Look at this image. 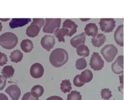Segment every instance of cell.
Returning <instances> with one entry per match:
<instances>
[{
	"instance_id": "6da1fadb",
	"label": "cell",
	"mask_w": 124,
	"mask_h": 100,
	"mask_svg": "<svg viewBox=\"0 0 124 100\" xmlns=\"http://www.w3.org/2000/svg\"><path fill=\"white\" fill-rule=\"evenodd\" d=\"M68 60V53L62 48L55 49L49 55V61L51 64L56 67H59L64 65Z\"/></svg>"
},
{
	"instance_id": "7a4b0ae2",
	"label": "cell",
	"mask_w": 124,
	"mask_h": 100,
	"mask_svg": "<svg viewBox=\"0 0 124 100\" xmlns=\"http://www.w3.org/2000/svg\"><path fill=\"white\" fill-rule=\"evenodd\" d=\"M18 42L17 36L12 32H6L0 36V45L7 50L14 48Z\"/></svg>"
},
{
	"instance_id": "3957f363",
	"label": "cell",
	"mask_w": 124,
	"mask_h": 100,
	"mask_svg": "<svg viewBox=\"0 0 124 100\" xmlns=\"http://www.w3.org/2000/svg\"><path fill=\"white\" fill-rule=\"evenodd\" d=\"M44 23L45 20L44 18H33V21L26 29V34L30 37H35L37 36Z\"/></svg>"
},
{
	"instance_id": "277c9868",
	"label": "cell",
	"mask_w": 124,
	"mask_h": 100,
	"mask_svg": "<svg viewBox=\"0 0 124 100\" xmlns=\"http://www.w3.org/2000/svg\"><path fill=\"white\" fill-rule=\"evenodd\" d=\"M101 53L107 62H111L118 53L117 48L113 44H107L101 50Z\"/></svg>"
},
{
	"instance_id": "5b68a950",
	"label": "cell",
	"mask_w": 124,
	"mask_h": 100,
	"mask_svg": "<svg viewBox=\"0 0 124 100\" xmlns=\"http://www.w3.org/2000/svg\"><path fill=\"white\" fill-rule=\"evenodd\" d=\"M45 25L43 32L45 33H52L56 28H59L61 26V18H45Z\"/></svg>"
},
{
	"instance_id": "8992f818",
	"label": "cell",
	"mask_w": 124,
	"mask_h": 100,
	"mask_svg": "<svg viewBox=\"0 0 124 100\" xmlns=\"http://www.w3.org/2000/svg\"><path fill=\"white\" fill-rule=\"evenodd\" d=\"M89 64L91 67L94 70L98 71L102 69L104 67V61L98 52H93Z\"/></svg>"
},
{
	"instance_id": "52a82bcc",
	"label": "cell",
	"mask_w": 124,
	"mask_h": 100,
	"mask_svg": "<svg viewBox=\"0 0 124 100\" xmlns=\"http://www.w3.org/2000/svg\"><path fill=\"white\" fill-rule=\"evenodd\" d=\"M116 21L113 18H101L99 24L100 29L105 33H110L113 31L115 27Z\"/></svg>"
},
{
	"instance_id": "ba28073f",
	"label": "cell",
	"mask_w": 124,
	"mask_h": 100,
	"mask_svg": "<svg viewBox=\"0 0 124 100\" xmlns=\"http://www.w3.org/2000/svg\"><path fill=\"white\" fill-rule=\"evenodd\" d=\"M55 44V37L51 35H45L41 40V45L42 47L49 51L51 49L53 48Z\"/></svg>"
},
{
	"instance_id": "9c48e42d",
	"label": "cell",
	"mask_w": 124,
	"mask_h": 100,
	"mask_svg": "<svg viewBox=\"0 0 124 100\" xmlns=\"http://www.w3.org/2000/svg\"><path fill=\"white\" fill-rule=\"evenodd\" d=\"M44 72V67L39 63L33 64L30 68V74L34 78L38 79L41 78L43 75Z\"/></svg>"
},
{
	"instance_id": "30bf717a",
	"label": "cell",
	"mask_w": 124,
	"mask_h": 100,
	"mask_svg": "<svg viewBox=\"0 0 124 100\" xmlns=\"http://www.w3.org/2000/svg\"><path fill=\"white\" fill-rule=\"evenodd\" d=\"M112 71L115 74H121L124 72V56H119L111 65Z\"/></svg>"
},
{
	"instance_id": "8fae6325",
	"label": "cell",
	"mask_w": 124,
	"mask_h": 100,
	"mask_svg": "<svg viewBox=\"0 0 124 100\" xmlns=\"http://www.w3.org/2000/svg\"><path fill=\"white\" fill-rule=\"evenodd\" d=\"M13 100H18L21 95V91L19 87L16 84L9 86L5 90Z\"/></svg>"
},
{
	"instance_id": "7c38bea8",
	"label": "cell",
	"mask_w": 124,
	"mask_h": 100,
	"mask_svg": "<svg viewBox=\"0 0 124 100\" xmlns=\"http://www.w3.org/2000/svg\"><path fill=\"white\" fill-rule=\"evenodd\" d=\"M31 19L30 18H13L9 23V26L11 28L14 29L18 27H21L31 22Z\"/></svg>"
},
{
	"instance_id": "4fadbf2b",
	"label": "cell",
	"mask_w": 124,
	"mask_h": 100,
	"mask_svg": "<svg viewBox=\"0 0 124 100\" xmlns=\"http://www.w3.org/2000/svg\"><path fill=\"white\" fill-rule=\"evenodd\" d=\"M116 43L121 47L124 46V25H119L114 33Z\"/></svg>"
},
{
	"instance_id": "5bb4252c",
	"label": "cell",
	"mask_w": 124,
	"mask_h": 100,
	"mask_svg": "<svg viewBox=\"0 0 124 100\" xmlns=\"http://www.w3.org/2000/svg\"><path fill=\"white\" fill-rule=\"evenodd\" d=\"M78 26L75 22L70 19H66L63 23L62 28L67 29L69 31L68 36H72L77 31V28Z\"/></svg>"
},
{
	"instance_id": "9a60e30c",
	"label": "cell",
	"mask_w": 124,
	"mask_h": 100,
	"mask_svg": "<svg viewBox=\"0 0 124 100\" xmlns=\"http://www.w3.org/2000/svg\"><path fill=\"white\" fill-rule=\"evenodd\" d=\"M86 39V34L85 33H82L78 34L70 40V44L75 48H77L78 46L84 44Z\"/></svg>"
},
{
	"instance_id": "2e32d148",
	"label": "cell",
	"mask_w": 124,
	"mask_h": 100,
	"mask_svg": "<svg viewBox=\"0 0 124 100\" xmlns=\"http://www.w3.org/2000/svg\"><path fill=\"white\" fill-rule=\"evenodd\" d=\"M98 27L95 23H90L86 25L84 31L85 34L94 37L98 34Z\"/></svg>"
},
{
	"instance_id": "e0dca14e",
	"label": "cell",
	"mask_w": 124,
	"mask_h": 100,
	"mask_svg": "<svg viewBox=\"0 0 124 100\" xmlns=\"http://www.w3.org/2000/svg\"><path fill=\"white\" fill-rule=\"evenodd\" d=\"M106 38L103 33H98L91 39V42L95 47L99 48L105 42Z\"/></svg>"
},
{
	"instance_id": "ac0fdd59",
	"label": "cell",
	"mask_w": 124,
	"mask_h": 100,
	"mask_svg": "<svg viewBox=\"0 0 124 100\" xmlns=\"http://www.w3.org/2000/svg\"><path fill=\"white\" fill-rule=\"evenodd\" d=\"M69 33V31L68 29L62 28H56L55 30L54 34L56 37L58 38L59 42H65L64 36L65 35L68 36Z\"/></svg>"
},
{
	"instance_id": "d6986e66",
	"label": "cell",
	"mask_w": 124,
	"mask_h": 100,
	"mask_svg": "<svg viewBox=\"0 0 124 100\" xmlns=\"http://www.w3.org/2000/svg\"><path fill=\"white\" fill-rule=\"evenodd\" d=\"M20 47L25 52H31L33 48L32 42L28 39L23 40L20 43Z\"/></svg>"
},
{
	"instance_id": "ffe728a7",
	"label": "cell",
	"mask_w": 124,
	"mask_h": 100,
	"mask_svg": "<svg viewBox=\"0 0 124 100\" xmlns=\"http://www.w3.org/2000/svg\"><path fill=\"white\" fill-rule=\"evenodd\" d=\"M93 78V74L92 72L89 70L86 69L79 74V78L84 83H87L90 82Z\"/></svg>"
},
{
	"instance_id": "44dd1931",
	"label": "cell",
	"mask_w": 124,
	"mask_h": 100,
	"mask_svg": "<svg viewBox=\"0 0 124 100\" xmlns=\"http://www.w3.org/2000/svg\"><path fill=\"white\" fill-rule=\"evenodd\" d=\"M23 57V53L19 50H16L12 51L10 56L11 61L16 63L20 62L22 60Z\"/></svg>"
},
{
	"instance_id": "7402d4cb",
	"label": "cell",
	"mask_w": 124,
	"mask_h": 100,
	"mask_svg": "<svg viewBox=\"0 0 124 100\" xmlns=\"http://www.w3.org/2000/svg\"><path fill=\"white\" fill-rule=\"evenodd\" d=\"M76 50L77 54L79 56H82L83 57L88 56L90 53V50L88 47L84 44H82L78 46Z\"/></svg>"
},
{
	"instance_id": "603a6c76",
	"label": "cell",
	"mask_w": 124,
	"mask_h": 100,
	"mask_svg": "<svg viewBox=\"0 0 124 100\" xmlns=\"http://www.w3.org/2000/svg\"><path fill=\"white\" fill-rule=\"evenodd\" d=\"M15 72V69L12 66H5L1 71L2 76L6 79L10 78L13 76Z\"/></svg>"
},
{
	"instance_id": "cb8c5ba5",
	"label": "cell",
	"mask_w": 124,
	"mask_h": 100,
	"mask_svg": "<svg viewBox=\"0 0 124 100\" xmlns=\"http://www.w3.org/2000/svg\"><path fill=\"white\" fill-rule=\"evenodd\" d=\"M44 89L42 86L40 85H35L31 89V93L34 97L38 98L41 97L44 93Z\"/></svg>"
},
{
	"instance_id": "d4e9b609",
	"label": "cell",
	"mask_w": 124,
	"mask_h": 100,
	"mask_svg": "<svg viewBox=\"0 0 124 100\" xmlns=\"http://www.w3.org/2000/svg\"><path fill=\"white\" fill-rule=\"evenodd\" d=\"M60 85V89H61L62 91L64 93H65L66 92H70V90L72 89L71 83L69 79H66L62 81V82Z\"/></svg>"
},
{
	"instance_id": "484cf974",
	"label": "cell",
	"mask_w": 124,
	"mask_h": 100,
	"mask_svg": "<svg viewBox=\"0 0 124 100\" xmlns=\"http://www.w3.org/2000/svg\"><path fill=\"white\" fill-rule=\"evenodd\" d=\"M82 96L79 92L76 90L72 91L67 95V100H81Z\"/></svg>"
},
{
	"instance_id": "4316f807",
	"label": "cell",
	"mask_w": 124,
	"mask_h": 100,
	"mask_svg": "<svg viewBox=\"0 0 124 100\" xmlns=\"http://www.w3.org/2000/svg\"><path fill=\"white\" fill-rule=\"evenodd\" d=\"M87 62L84 58L78 59L76 62V67L78 70H82L85 68L87 67Z\"/></svg>"
},
{
	"instance_id": "83f0119b",
	"label": "cell",
	"mask_w": 124,
	"mask_h": 100,
	"mask_svg": "<svg viewBox=\"0 0 124 100\" xmlns=\"http://www.w3.org/2000/svg\"><path fill=\"white\" fill-rule=\"evenodd\" d=\"M101 95L102 99L107 100H108L112 96L111 91L108 88L102 89L101 91Z\"/></svg>"
},
{
	"instance_id": "f1b7e54d",
	"label": "cell",
	"mask_w": 124,
	"mask_h": 100,
	"mask_svg": "<svg viewBox=\"0 0 124 100\" xmlns=\"http://www.w3.org/2000/svg\"><path fill=\"white\" fill-rule=\"evenodd\" d=\"M73 83L74 85L77 87H81L85 84V83L82 82L79 78V74L76 75L74 77L73 79Z\"/></svg>"
},
{
	"instance_id": "f546056e",
	"label": "cell",
	"mask_w": 124,
	"mask_h": 100,
	"mask_svg": "<svg viewBox=\"0 0 124 100\" xmlns=\"http://www.w3.org/2000/svg\"><path fill=\"white\" fill-rule=\"evenodd\" d=\"M22 100H39V99L32 96L31 92L26 93L22 97Z\"/></svg>"
},
{
	"instance_id": "4dcf8cb0",
	"label": "cell",
	"mask_w": 124,
	"mask_h": 100,
	"mask_svg": "<svg viewBox=\"0 0 124 100\" xmlns=\"http://www.w3.org/2000/svg\"><path fill=\"white\" fill-rule=\"evenodd\" d=\"M8 61L6 55L0 51V66H3L7 64Z\"/></svg>"
},
{
	"instance_id": "1f68e13d",
	"label": "cell",
	"mask_w": 124,
	"mask_h": 100,
	"mask_svg": "<svg viewBox=\"0 0 124 100\" xmlns=\"http://www.w3.org/2000/svg\"><path fill=\"white\" fill-rule=\"evenodd\" d=\"M6 79L0 75V90H2L5 86Z\"/></svg>"
},
{
	"instance_id": "d6a6232c",
	"label": "cell",
	"mask_w": 124,
	"mask_h": 100,
	"mask_svg": "<svg viewBox=\"0 0 124 100\" xmlns=\"http://www.w3.org/2000/svg\"><path fill=\"white\" fill-rule=\"evenodd\" d=\"M46 100H63L61 97L57 96H53L49 97Z\"/></svg>"
},
{
	"instance_id": "836d02e7",
	"label": "cell",
	"mask_w": 124,
	"mask_h": 100,
	"mask_svg": "<svg viewBox=\"0 0 124 100\" xmlns=\"http://www.w3.org/2000/svg\"><path fill=\"white\" fill-rule=\"evenodd\" d=\"M0 100H8V98L4 94L0 93Z\"/></svg>"
},
{
	"instance_id": "e575fe53",
	"label": "cell",
	"mask_w": 124,
	"mask_h": 100,
	"mask_svg": "<svg viewBox=\"0 0 124 100\" xmlns=\"http://www.w3.org/2000/svg\"><path fill=\"white\" fill-rule=\"evenodd\" d=\"M0 20L3 21H6L9 20V18H0Z\"/></svg>"
},
{
	"instance_id": "d590c367",
	"label": "cell",
	"mask_w": 124,
	"mask_h": 100,
	"mask_svg": "<svg viewBox=\"0 0 124 100\" xmlns=\"http://www.w3.org/2000/svg\"><path fill=\"white\" fill-rule=\"evenodd\" d=\"M81 20L83 21H87V20H89L90 19V18H80Z\"/></svg>"
},
{
	"instance_id": "8d00e7d4",
	"label": "cell",
	"mask_w": 124,
	"mask_h": 100,
	"mask_svg": "<svg viewBox=\"0 0 124 100\" xmlns=\"http://www.w3.org/2000/svg\"><path fill=\"white\" fill-rule=\"evenodd\" d=\"M2 29V25L1 23L0 22V32H1Z\"/></svg>"
},
{
	"instance_id": "74e56055",
	"label": "cell",
	"mask_w": 124,
	"mask_h": 100,
	"mask_svg": "<svg viewBox=\"0 0 124 100\" xmlns=\"http://www.w3.org/2000/svg\"></svg>"
}]
</instances>
